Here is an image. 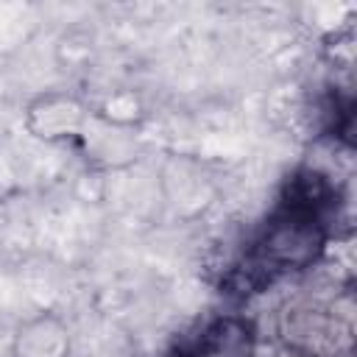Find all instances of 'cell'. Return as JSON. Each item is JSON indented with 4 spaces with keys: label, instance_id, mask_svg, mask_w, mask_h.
Instances as JSON below:
<instances>
[{
    "label": "cell",
    "instance_id": "6da1fadb",
    "mask_svg": "<svg viewBox=\"0 0 357 357\" xmlns=\"http://www.w3.org/2000/svg\"><path fill=\"white\" fill-rule=\"evenodd\" d=\"M326 218L329 215L324 212L279 198L245 248V282L259 287L312 268L324 257L332 237Z\"/></svg>",
    "mask_w": 357,
    "mask_h": 357
},
{
    "label": "cell",
    "instance_id": "7a4b0ae2",
    "mask_svg": "<svg viewBox=\"0 0 357 357\" xmlns=\"http://www.w3.org/2000/svg\"><path fill=\"white\" fill-rule=\"evenodd\" d=\"M92 123V106L86 98L70 89H45L28 98L22 109L25 131L47 145L81 142Z\"/></svg>",
    "mask_w": 357,
    "mask_h": 357
},
{
    "label": "cell",
    "instance_id": "3957f363",
    "mask_svg": "<svg viewBox=\"0 0 357 357\" xmlns=\"http://www.w3.org/2000/svg\"><path fill=\"white\" fill-rule=\"evenodd\" d=\"M257 326L237 312H220L181 337L170 357H257Z\"/></svg>",
    "mask_w": 357,
    "mask_h": 357
},
{
    "label": "cell",
    "instance_id": "277c9868",
    "mask_svg": "<svg viewBox=\"0 0 357 357\" xmlns=\"http://www.w3.org/2000/svg\"><path fill=\"white\" fill-rule=\"evenodd\" d=\"M8 351L11 357H70L73 332L59 312L42 310L14 326Z\"/></svg>",
    "mask_w": 357,
    "mask_h": 357
},
{
    "label": "cell",
    "instance_id": "5b68a950",
    "mask_svg": "<svg viewBox=\"0 0 357 357\" xmlns=\"http://www.w3.org/2000/svg\"><path fill=\"white\" fill-rule=\"evenodd\" d=\"M92 114L114 128H126V131H137L139 123L145 120V109L139 103V98L134 95V89H117L112 95H106L98 106H92Z\"/></svg>",
    "mask_w": 357,
    "mask_h": 357
},
{
    "label": "cell",
    "instance_id": "8992f818",
    "mask_svg": "<svg viewBox=\"0 0 357 357\" xmlns=\"http://www.w3.org/2000/svg\"><path fill=\"white\" fill-rule=\"evenodd\" d=\"M271 357H318V354H312V351H307V349H298V346L284 343V346H282V349H276Z\"/></svg>",
    "mask_w": 357,
    "mask_h": 357
}]
</instances>
